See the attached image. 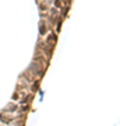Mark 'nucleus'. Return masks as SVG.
Wrapping results in <instances>:
<instances>
[{
	"label": "nucleus",
	"instance_id": "1",
	"mask_svg": "<svg viewBox=\"0 0 120 126\" xmlns=\"http://www.w3.org/2000/svg\"><path fill=\"white\" fill-rule=\"evenodd\" d=\"M56 41H57V36L55 34H52V35H49V36H48V44H52V45L55 46Z\"/></svg>",
	"mask_w": 120,
	"mask_h": 126
},
{
	"label": "nucleus",
	"instance_id": "2",
	"mask_svg": "<svg viewBox=\"0 0 120 126\" xmlns=\"http://www.w3.org/2000/svg\"><path fill=\"white\" fill-rule=\"evenodd\" d=\"M39 32L42 35L46 34V24L43 23V21H40V23H39Z\"/></svg>",
	"mask_w": 120,
	"mask_h": 126
},
{
	"label": "nucleus",
	"instance_id": "3",
	"mask_svg": "<svg viewBox=\"0 0 120 126\" xmlns=\"http://www.w3.org/2000/svg\"><path fill=\"white\" fill-rule=\"evenodd\" d=\"M60 1H62V0H55V6L60 7V6H62V3H60Z\"/></svg>",
	"mask_w": 120,
	"mask_h": 126
},
{
	"label": "nucleus",
	"instance_id": "4",
	"mask_svg": "<svg viewBox=\"0 0 120 126\" xmlns=\"http://www.w3.org/2000/svg\"><path fill=\"white\" fill-rule=\"evenodd\" d=\"M56 28H57V31H60V28H62V23H57V27H56Z\"/></svg>",
	"mask_w": 120,
	"mask_h": 126
},
{
	"label": "nucleus",
	"instance_id": "5",
	"mask_svg": "<svg viewBox=\"0 0 120 126\" xmlns=\"http://www.w3.org/2000/svg\"><path fill=\"white\" fill-rule=\"evenodd\" d=\"M38 84H39V83H35L34 87H32V90H36V88H38Z\"/></svg>",
	"mask_w": 120,
	"mask_h": 126
}]
</instances>
